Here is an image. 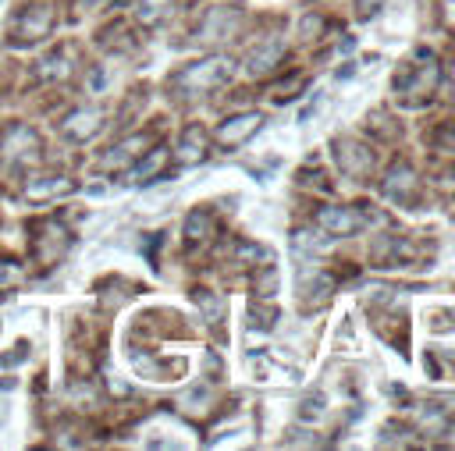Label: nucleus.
<instances>
[{
	"mask_svg": "<svg viewBox=\"0 0 455 451\" xmlns=\"http://www.w3.org/2000/svg\"><path fill=\"white\" fill-rule=\"evenodd\" d=\"M43 157V139L28 125H8L0 132V160L11 167H33Z\"/></svg>",
	"mask_w": 455,
	"mask_h": 451,
	"instance_id": "obj_2",
	"label": "nucleus"
},
{
	"mask_svg": "<svg viewBox=\"0 0 455 451\" xmlns=\"http://www.w3.org/2000/svg\"><path fill=\"white\" fill-rule=\"evenodd\" d=\"M171 4H174V0H142L139 11H135V18H139L142 25H157V22H164V18L171 15Z\"/></svg>",
	"mask_w": 455,
	"mask_h": 451,
	"instance_id": "obj_19",
	"label": "nucleus"
},
{
	"mask_svg": "<svg viewBox=\"0 0 455 451\" xmlns=\"http://www.w3.org/2000/svg\"><path fill=\"white\" fill-rule=\"evenodd\" d=\"M210 231H214V217H210V210H192V214L185 217V238H189V246L210 238Z\"/></svg>",
	"mask_w": 455,
	"mask_h": 451,
	"instance_id": "obj_17",
	"label": "nucleus"
},
{
	"mask_svg": "<svg viewBox=\"0 0 455 451\" xmlns=\"http://www.w3.org/2000/svg\"><path fill=\"white\" fill-rule=\"evenodd\" d=\"M238 259L242 263H256V259H267V253L260 246H238Z\"/></svg>",
	"mask_w": 455,
	"mask_h": 451,
	"instance_id": "obj_23",
	"label": "nucleus"
},
{
	"mask_svg": "<svg viewBox=\"0 0 455 451\" xmlns=\"http://www.w3.org/2000/svg\"><path fill=\"white\" fill-rule=\"evenodd\" d=\"M164 160H167V149H149V153L142 157V160H135V167H132V178H135V182H154V174L164 167Z\"/></svg>",
	"mask_w": 455,
	"mask_h": 451,
	"instance_id": "obj_16",
	"label": "nucleus"
},
{
	"mask_svg": "<svg viewBox=\"0 0 455 451\" xmlns=\"http://www.w3.org/2000/svg\"><path fill=\"white\" fill-rule=\"evenodd\" d=\"M231 78V61L228 57H206V61H196L189 65L185 71H178L174 75V89H181L185 96H203L210 93V89H217Z\"/></svg>",
	"mask_w": 455,
	"mask_h": 451,
	"instance_id": "obj_1",
	"label": "nucleus"
},
{
	"mask_svg": "<svg viewBox=\"0 0 455 451\" xmlns=\"http://www.w3.org/2000/svg\"><path fill=\"white\" fill-rule=\"evenodd\" d=\"M335 160H338V167H342L349 178H367L370 167H374V153H370L367 146L352 142V139L335 142Z\"/></svg>",
	"mask_w": 455,
	"mask_h": 451,
	"instance_id": "obj_8",
	"label": "nucleus"
},
{
	"mask_svg": "<svg viewBox=\"0 0 455 451\" xmlns=\"http://www.w3.org/2000/svg\"><path fill=\"white\" fill-rule=\"evenodd\" d=\"M22 278V270L15 266V263H0V288H8V284H15Z\"/></svg>",
	"mask_w": 455,
	"mask_h": 451,
	"instance_id": "obj_22",
	"label": "nucleus"
},
{
	"mask_svg": "<svg viewBox=\"0 0 455 451\" xmlns=\"http://www.w3.org/2000/svg\"><path fill=\"white\" fill-rule=\"evenodd\" d=\"M274 284H278V270H274V266H267V270H263V278H260V295L270 298V295H274Z\"/></svg>",
	"mask_w": 455,
	"mask_h": 451,
	"instance_id": "obj_21",
	"label": "nucleus"
},
{
	"mask_svg": "<svg viewBox=\"0 0 455 451\" xmlns=\"http://www.w3.org/2000/svg\"><path fill=\"white\" fill-rule=\"evenodd\" d=\"M317 228L327 231L331 238H345V235H356L363 224H367V217L356 214L352 206H320L317 210Z\"/></svg>",
	"mask_w": 455,
	"mask_h": 451,
	"instance_id": "obj_4",
	"label": "nucleus"
},
{
	"mask_svg": "<svg viewBox=\"0 0 455 451\" xmlns=\"http://www.w3.org/2000/svg\"><path fill=\"white\" fill-rule=\"evenodd\" d=\"M72 189H75L72 178H65V174H47V178L28 182V185H25V196H28V199H53V196H65V192H72Z\"/></svg>",
	"mask_w": 455,
	"mask_h": 451,
	"instance_id": "obj_14",
	"label": "nucleus"
},
{
	"mask_svg": "<svg viewBox=\"0 0 455 451\" xmlns=\"http://www.w3.org/2000/svg\"><path fill=\"white\" fill-rule=\"evenodd\" d=\"M445 185H448V189H452V192H455V171H452V174H448V178H445Z\"/></svg>",
	"mask_w": 455,
	"mask_h": 451,
	"instance_id": "obj_24",
	"label": "nucleus"
},
{
	"mask_svg": "<svg viewBox=\"0 0 455 451\" xmlns=\"http://www.w3.org/2000/svg\"><path fill=\"white\" fill-rule=\"evenodd\" d=\"M434 85H438V61H434V53H427V50H420L416 65H409L402 75H395V93H402L409 103L431 96Z\"/></svg>",
	"mask_w": 455,
	"mask_h": 451,
	"instance_id": "obj_3",
	"label": "nucleus"
},
{
	"mask_svg": "<svg viewBox=\"0 0 455 451\" xmlns=\"http://www.w3.org/2000/svg\"><path fill=\"white\" fill-rule=\"evenodd\" d=\"M452 89H455V71H452Z\"/></svg>",
	"mask_w": 455,
	"mask_h": 451,
	"instance_id": "obj_25",
	"label": "nucleus"
},
{
	"mask_svg": "<svg viewBox=\"0 0 455 451\" xmlns=\"http://www.w3.org/2000/svg\"><path fill=\"white\" fill-rule=\"evenodd\" d=\"M146 142H149V135H132V139H125V142H117L110 153L100 157V167H104V171H121V167H129L132 160L142 157V146H146Z\"/></svg>",
	"mask_w": 455,
	"mask_h": 451,
	"instance_id": "obj_11",
	"label": "nucleus"
},
{
	"mask_svg": "<svg viewBox=\"0 0 455 451\" xmlns=\"http://www.w3.org/2000/svg\"><path fill=\"white\" fill-rule=\"evenodd\" d=\"M203 157H206V132H203L199 125H189L185 132H181V139H178L174 160H178L181 167H192V164H199Z\"/></svg>",
	"mask_w": 455,
	"mask_h": 451,
	"instance_id": "obj_9",
	"label": "nucleus"
},
{
	"mask_svg": "<svg viewBox=\"0 0 455 451\" xmlns=\"http://www.w3.org/2000/svg\"><path fill=\"white\" fill-rule=\"evenodd\" d=\"M235 28H238V11L235 8H214L199 25V40H228Z\"/></svg>",
	"mask_w": 455,
	"mask_h": 451,
	"instance_id": "obj_10",
	"label": "nucleus"
},
{
	"mask_svg": "<svg viewBox=\"0 0 455 451\" xmlns=\"http://www.w3.org/2000/svg\"><path fill=\"white\" fill-rule=\"evenodd\" d=\"M50 25H53V8L50 4H33L22 18H18V33H15V43L25 46V43H36L50 33Z\"/></svg>",
	"mask_w": 455,
	"mask_h": 451,
	"instance_id": "obj_7",
	"label": "nucleus"
},
{
	"mask_svg": "<svg viewBox=\"0 0 455 451\" xmlns=\"http://www.w3.org/2000/svg\"><path fill=\"white\" fill-rule=\"evenodd\" d=\"M100 128H104V110L100 107H75L65 121H60V132H65L68 142H89Z\"/></svg>",
	"mask_w": 455,
	"mask_h": 451,
	"instance_id": "obj_5",
	"label": "nucleus"
},
{
	"mask_svg": "<svg viewBox=\"0 0 455 451\" xmlns=\"http://www.w3.org/2000/svg\"><path fill=\"white\" fill-rule=\"evenodd\" d=\"M413 192H416V174L406 164H395L388 171V178H384V196L395 199V203H409Z\"/></svg>",
	"mask_w": 455,
	"mask_h": 451,
	"instance_id": "obj_13",
	"label": "nucleus"
},
{
	"mask_svg": "<svg viewBox=\"0 0 455 451\" xmlns=\"http://www.w3.org/2000/svg\"><path fill=\"white\" fill-rule=\"evenodd\" d=\"M36 75H40V78H65V75H72V50H68V46L50 50L43 61H40Z\"/></svg>",
	"mask_w": 455,
	"mask_h": 451,
	"instance_id": "obj_15",
	"label": "nucleus"
},
{
	"mask_svg": "<svg viewBox=\"0 0 455 451\" xmlns=\"http://www.w3.org/2000/svg\"><path fill=\"white\" fill-rule=\"evenodd\" d=\"M260 125H263V117H260L256 110H246V114H235V117H228V121H221L214 135H217V142H221L224 149H235V146L246 142L249 135H256Z\"/></svg>",
	"mask_w": 455,
	"mask_h": 451,
	"instance_id": "obj_6",
	"label": "nucleus"
},
{
	"mask_svg": "<svg viewBox=\"0 0 455 451\" xmlns=\"http://www.w3.org/2000/svg\"><path fill=\"white\" fill-rule=\"evenodd\" d=\"M281 57H285V43L281 40H267L263 46H256L253 53H249V75H270V71H274L278 65H281Z\"/></svg>",
	"mask_w": 455,
	"mask_h": 451,
	"instance_id": "obj_12",
	"label": "nucleus"
},
{
	"mask_svg": "<svg viewBox=\"0 0 455 451\" xmlns=\"http://www.w3.org/2000/svg\"><path fill=\"white\" fill-rule=\"evenodd\" d=\"M196 306L203 309V316L210 320V323H221L224 320V309H228V303H224V298L221 295H214V291H196Z\"/></svg>",
	"mask_w": 455,
	"mask_h": 451,
	"instance_id": "obj_18",
	"label": "nucleus"
},
{
	"mask_svg": "<svg viewBox=\"0 0 455 451\" xmlns=\"http://www.w3.org/2000/svg\"><path fill=\"white\" fill-rule=\"evenodd\" d=\"M295 249H310V253H327L331 249V242L327 238H317V235H310V231H295Z\"/></svg>",
	"mask_w": 455,
	"mask_h": 451,
	"instance_id": "obj_20",
	"label": "nucleus"
}]
</instances>
